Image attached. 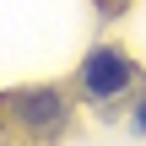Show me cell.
Returning a JSON list of instances; mask_svg holds the SVG:
<instances>
[{"instance_id":"2","label":"cell","mask_w":146,"mask_h":146,"mask_svg":"<svg viewBox=\"0 0 146 146\" xmlns=\"http://www.w3.org/2000/svg\"><path fill=\"white\" fill-rule=\"evenodd\" d=\"M11 114H16L33 135H49V130H60V119H65V98H60L54 87H27V92L11 98Z\"/></svg>"},{"instance_id":"1","label":"cell","mask_w":146,"mask_h":146,"mask_svg":"<svg viewBox=\"0 0 146 146\" xmlns=\"http://www.w3.org/2000/svg\"><path fill=\"white\" fill-rule=\"evenodd\" d=\"M130 81H135V65H130L119 49H92V54H87V65H81V87H87L92 98H103V103H108V98H119Z\"/></svg>"},{"instance_id":"3","label":"cell","mask_w":146,"mask_h":146,"mask_svg":"<svg viewBox=\"0 0 146 146\" xmlns=\"http://www.w3.org/2000/svg\"><path fill=\"white\" fill-rule=\"evenodd\" d=\"M135 130H141V135H146V103H141V108H135Z\"/></svg>"}]
</instances>
